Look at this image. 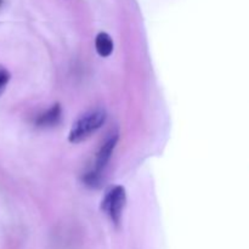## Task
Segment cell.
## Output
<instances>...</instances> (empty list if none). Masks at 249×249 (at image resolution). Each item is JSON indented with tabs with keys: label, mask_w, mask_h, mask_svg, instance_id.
Instances as JSON below:
<instances>
[{
	"label": "cell",
	"mask_w": 249,
	"mask_h": 249,
	"mask_svg": "<svg viewBox=\"0 0 249 249\" xmlns=\"http://www.w3.org/2000/svg\"><path fill=\"white\" fill-rule=\"evenodd\" d=\"M0 4H1V0H0Z\"/></svg>",
	"instance_id": "52a82bcc"
},
{
	"label": "cell",
	"mask_w": 249,
	"mask_h": 249,
	"mask_svg": "<svg viewBox=\"0 0 249 249\" xmlns=\"http://www.w3.org/2000/svg\"><path fill=\"white\" fill-rule=\"evenodd\" d=\"M117 140H118V135H117V134H112V136H109V138L107 139L106 142L102 145L99 153H97L96 167H95L94 172H91L92 174L99 175L100 177V173H101L102 169L106 167L107 162H108V160L111 158L112 152H113L114 147H116Z\"/></svg>",
	"instance_id": "3957f363"
},
{
	"label": "cell",
	"mask_w": 249,
	"mask_h": 249,
	"mask_svg": "<svg viewBox=\"0 0 249 249\" xmlns=\"http://www.w3.org/2000/svg\"><path fill=\"white\" fill-rule=\"evenodd\" d=\"M61 117V108L57 104L53 105L51 108H49L45 113H43L41 116H39L36 124L39 126H53L55 124L58 123Z\"/></svg>",
	"instance_id": "5b68a950"
},
{
	"label": "cell",
	"mask_w": 249,
	"mask_h": 249,
	"mask_svg": "<svg viewBox=\"0 0 249 249\" xmlns=\"http://www.w3.org/2000/svg\"><path fill=\"white\" fill-rule=\"evenodd\" d=\"M125 201L126 195L123 186L112 187L102 201V211L108 214V216L114 224H118L121 221Z\"/></svg>",
	"instance_id": "7a4b0ae2"
},
{
	"label": "cell",
	"mask_w": 249,
	"mask_h": 249,
	"mask_svg": "<svg viewBox=\"0 0 249 249\" xmlns=\"http://www.w3.org/2000/svg\"><path fill=\"white\" fill-rule=\"evenodd\" d=\"M113 40L109 36V34L101 32L97 34L96 39H95V48H96L97 53L102 57H107L113 51Z\"/></svg>",
	"instance_id": "277c9868"
},
{
	"label": "cell",
	"mask_w": 249,
	"mask_h": 249,
	"mask_svg": "<svg viewBox=\"0 0 249 249\" xmlns=\"http://www.w3.org/2000/svg\"><path fill=\"white\" fill-rule=\"evenodd\" d=\"M106 112L101 108L85 112L73 123L70 131V141L72 143L82 142L94 133H96L106 122Z\"/></svg>",
	"instance_id": "6da1fadb"
},
{
	"label": "cell",
	"mask_w": 249,
	"mask_h": 249,
	"mask_svg": "<svg viewBox=\"0 0 249 249\" xmlns=\"http://www.w3.org/2000/svg\"><path fill=\"white\" fill-rule=\"evenodd\" d=\"M10 78H11V75H10L9 71L5 67H2V66H0V95L6 89L7 84L10 82Z\"/></svg>",
	"instance_id": "8992f818"
}]
</instances>
